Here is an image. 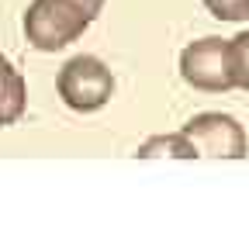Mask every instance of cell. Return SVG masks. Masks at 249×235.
Listing matches in <instances>:
<instances>
[{"instance_id":"obj_1","label":"cell","mask_w":249,"mask_h":235,"mask_svg":"<svg viewBox=\"0 0 249 235\" xmlns=\"http://www.w3.org/2000/svg\"><path fill=\"white\" fill-rule=\"evenodd\" d=\"M93 17L76 0H31L24 11V38L38 52H59L83 38Z\"/></svg>"},{"instance_id":"obj_2","label":"cell","mask_w":249,"mask_h":235,"mask_svg":"<svg viewBox=\"0 0 249 235\" xmlns=\"http://www.w3.org/2000/svg\"><path fill=\"white\" fill-rule=\"evenodd\" d=\"M55 94L76 114H93L107 107V101L114 97V73L104 59L80 52L73 59H66L55 76Z\"/></svg>"},{"instance_id":"obj_3","label":"cell","mask_w":249,"mask_h":235,"mask_svg":"<svg viewBox=\"0 0 249 235\" xmlns=\"http://www.w3.org/2000/svg\"><path fill=\"white\" fill-rule=\"evenodd\" d=\"M180 80L201 94H225L235 90L232 80V55H229V38L204 35L180 52Z\"/></svg>"},{"instance_id":"obj_4","label":"cell","mask_w":249,"mask_h":235,"mask_svg":"<svg viewBox=\"0 0 249 235\" xmlns=\"http://www.w3.org/2000/svg\"><path fill=\"white\" fill-rule=\"evenodd\" d=\"M197 156L204 159H246L249 156V135L239 125V118L222 111H201L180 128Z\"/></svg>"},{"instance_id":"obj_5","label":"cell","mask_w":249,"mask_h":235,"mask_svg":"<svg viewBox=\"0 0 249 235\" xmlns=\"http://www.w3.org/2000/svg\"><path fill=\"white\" fill-rule=\"evenodd\" d=\"M24 107H28L24 76L14 69V63H11L7 55H0V128L21 121Z\"/></svg>"},{"instance_id":"obj_6","label":"cell","mask_w":249,"mask_h":235,"mask_svg":"<svg viewBox=\"0 0 249 235\" xmlns=\"http://www.w3.org/2000/svg\"><path fill=\"white\" fill-rule=\"evenodd\" d=\"M160 156H170V159H194L197 149L191 145L183 132H170V135H149L145 142H139L135 149V159H160Z\"/></svg>"},{"instance_id":"obj_7","label":"cell","mask_w":249,"mask_h":235,"mask_svg":"<svg viewBox=\"0 0 249 235\" xmlns=\"http://www.w3.org/2000/svg\"><path fill=\"white\" fill-rule=\"evenodd\" d=\"M229 55H232L235 90H246L249 94V32H239L235 38H229Z\"/></svg>"},{"instance_id":"obj_8","label":"cell","mask_w":249,"mask_h":235,"mask_svg":"<svg viewBox=\"0 0 249 235\" xmlns=\"http://www.w3.org/2000/svg\"><path fill=\"white\" fill-rule=\"evenodd\" d=\"M214 21H246L249 17V0H201Z\"/></svg>"},{"instance_id":"obj_9","label":"cell","mask_w":249,"mask_h":235,"mask_svg":"<svg viewBox=\"0 0 249 235\" xmlns=\"http://www.w3.org/2000/svg\"><path fill=\"white\" fill-rule=\"evenodd\" d=\"M76 4H80V7H83L90 17H97V14L104 11V4H107V0H76Z\"/></svg>"}]
</instances>
